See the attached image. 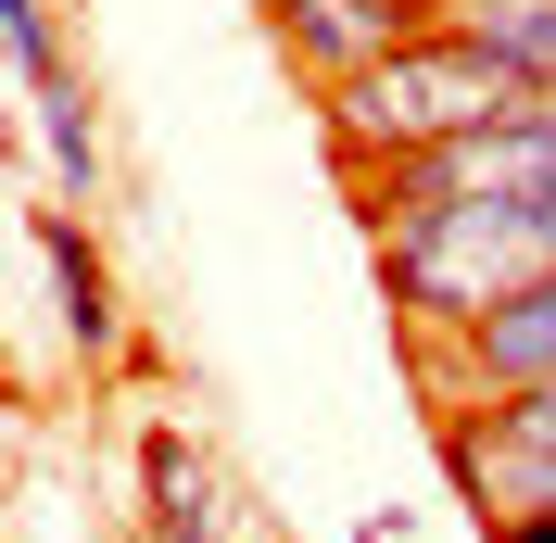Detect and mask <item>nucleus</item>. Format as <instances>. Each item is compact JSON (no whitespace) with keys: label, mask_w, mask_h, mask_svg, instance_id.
Listing matches in <instances>:
<instances>
[{"label":"nucleus","mask_w":556,"mask_h":543,"mask_svg":"<svg viewBox=\"0 0 556 543\" xmlns=\"http://www.w3.org/2000/svg\"><path fill=\"white\" fill-rule=\"evenodd\" d=\"M544 89H531L493 38H468L443 13V26H417L405 51H392L380 76H354V89H329V152H342L354 177H380V165H417V152H443V139H481L506 127V114H531Z\"/></svg>","instance_id":"1"},{"label":"nucleus","mask_w":556,"mask_h":543,"mask_svg":"<svg viewBox=\"0 0 556 543\" xmlns=\"http://www.w3.org/2000/svg\"><path fill=\"white\" fill-rule=\"evenodd\" d=\"M417 26H443V13H417V0H266V38L291 51V76L316 102L354 89V76H380Z\"/></svg>","instance_id":"2"},{"label":"nucleus","mask_w":556,"mask_h":543,"mask_svg":"<svg viewBox=\"0 0 556 543\" xmlns=\"http://www.w3.org/2000/svg\"><path fill=\"white\" fill-rule=\"evenodd\" d=\"M430 379H443L455 405H506V392H544V379H556V278H531L519 304H493L481 329L430 341Z\"/></svg>","instance_id":"3"},{"label":"nucleus","mask_w":556,"mask_h":543,"mask_svg":"<svg viewBox=\"0 0 556 543\" xmlns=\"http://www.w3.org/2000/svg\"><path fill=\"white\" fill-rule=\"evenodd\" d=\"M139 518H152V543H228V480L177 417L139 430Z\"/></svg>","instance_id":"4"},{"label":"nucleus","mask_w":556,"mask_h":543,"mask_svg":"<svg viewBox=\"0 0 556 543\" xmlns=\"http://www.w3.org/2000/svg\"><path fill=\"white\" fill-rule=\"evenodd\" d=\"M38 266L64 278V341L89 354V367H114V341H127V304H114V266H102V240L76 228V215H38Z\"/></svg>","instance_id":"5"},{"label":"nucleus","mask_w":556,"mask_h":543,"mask_svg":"<svg viewBox=\"0 0 556 543\" xmlns=\"http://www.w3.org/2000/svg\"><path fill=\"white\" fill-rule=\"evenodd\" d=\"M38 152H51V177H64V203H102V127H89V89H51V102H26Z\"/></svg>","instance_id":"6"},{"label":"nucleus","mask_w":556,"mask_h":543,"mask_svg":"<svg viewBox=\"0 0 556 543\" xmlns=\"http://www.w3.org/2000/svg\"><path fill=\"white\" fill-rule=\"evenodd\" d=\"M0 38H13V89H26V102L76 89V76H64V38H51V0H0Z\"/></svg>","instance_id":"7"},{"label":"nucleus","mask_w":556,"mask_h":543,"mask_svg":"<svg viewBox=\"0 0 556 543\" xmlns=\"http://www.w3.org/2000/svg\"><path fill=\"white\" fill-rule=\"evenodd\" d=\"M468 417H481V430H506V442H544V455H556V379H544V392H506V405H468Z\"/></svg>","instance_id":"8"},{"label":"nucleus","mask_w":556,"mask_h":543,"mask_svg":"<svg viewBox=\"0 0 556 543\" xmlns=\"http://www.w3.org/2000/svg\"><path fill=\"white\" fill-rule=\"evenodd\" d=\"M493 543H556V518H506V531H493Z\"/></svg>","instance_id":"9"}]
</instances>
